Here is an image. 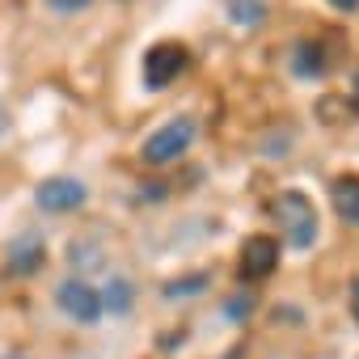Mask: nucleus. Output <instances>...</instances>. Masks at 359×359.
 <instances>
[{
    "mask_svg": "<svg viewBox=\"0 0 359 359\" xmlns=\"http://www.w3.org/2000/svg\"><path fill=\"white\" fill-rule=\"evenodd\" d=\"M39 266H43V241L39 237H26V241L9 245V271L13 275H34Z\"/></svg>",
    "mask_w": 359,
    "mask_h": 359,
    "instance_id": "nucleus-9",
    "label": "nucleus"
},
{
    "mask_svg": "<svg viewBox=\"0 0 359 359\" xmlns=\"http://www.w3.org/2000/svg\"><path fill=\"white\" fill-rule=\"evenodd\" d=\"M93 0H47V9L51 13H81V9H89Z\"/></svg>",
    "mask_w": 359,
    "mask_h": 359,
    "instance_id": "nucleus-13",
    "label": "nucleus"
},
{
    "mask_svg": "<svg viewBox=\"0 0 359 359\" xmlns=\"http://www.w3.org/2000/svg\"><path fill=\"white\" fill-rule=\"evenodd\" d=\"M355 102H359V72H355Z\"/></svg>",
    "mask_w": 359,
    "mask_h": 359,
    "instance_id": "nucleus-17",
    "label": "nucleus"
},
{
    "mask_svg": "<svg viewBox=\"0 0 359 359\" xmlns=\"http://www.w3.org/2000/svg\"><path fill=\"white\" fill-rule=\"evenodd\" d=\"M224 13L237 22V26H258V22H266V5L262 0H224Z\"/></svg>",
    "mask_w": 359,
    "mask_h": 359,
    "instance_id": "nucleus-10",
    "label": "nucleus"
},
{
    "mask_svg": "<svg viewBox=\"0 0 359 359\" xmlns=\"http://www.w3.org/2000/svg\"><path fill=\"white\" fill-rule=\"evenodd\" d=\"M271 216L283 224V233H287V241H292L296 250H309V245L317 241V212H313V203H309L304 191H283V195H275V199H271Z\"/></svg>",
    "mask_w": 359,
    "mask_h": 359,
    "instance_id": "nucleus-1",
    "label": "nucleus"
},
{
    "mask_svg": "<svg viewBox=\"0 0 359 359\" xmlns=\"http://www.w3.org/2000/svg\"><path fill=\"white\" fill-rule=\"evenodd\" d=\"M330 68V55L321 51V43H296L292 47V72L296 76H321Z\"/></svg>",
    "mask_w": 359,
    "mask_h": 359,
    "instance_id": "nucleus-8",
    "label": "nucleus"
},
{
    "mask_svg": "<svg viewBox=\"0 0 359 359\" xmlns=\"http://www.w3.org/2000/svg\"><path fill=\"white\" fill-rule=\"evenodd\" d=\"M131 300H135V292H131V283H127V279H114V283H106V287H102V309H110V313H127V309H131Z\"/></svg>",
    "mask_w": 359,
    "mask_h": 359,
    "instance_id": "nucleus-11",
    "label": "nucleus"
},
{
    "mask_svg": "<svg viewBox=\"0 0 359 359\" xmlns=\"http://www.w3.org/2000/svg\"><path fill=\"white\" fill-rule=\"evenodd\" d=\"M203 287H208V275L199 271V275H182V279L165 283V296H169V300H182V296H199Z\"/></svg>",
    "mask_w": 359,
    "mask_h": 359,
    "instance_id": "nucleus-12",
    "label": "nucleus"
},
{
    "mask_svg": "<svg viewBox=\"0 0 359 359\" xmlns=\"http://www.w3.org/2000/svg\"><path fill=\"white\" fill-rule=\"evenodd\" d=\"M195 118H187V114H177V118H169L165 127H156L148 140H144V148H140V156H144V165H173L182 152H191V144H195Z\"/></svg>",
    "mask_w": 359,
    "mask_h": 359,
    "instance_id": "nucleus-2",
    "label": "nucleus"
},
{
    "mask_svg": "<svg viewBox=\"0 0 359 359\" xmlns=\"http://www.w3.org/2000/svg\"><path fill=\"white\" fill-rule=\"evenodd\" d=\"M55 304L72 317V321H81V325H93L106 309H102V292L97 287H89L85 279H68V283H60L55 287Z\"/></svg>",
    "mask_w": 359,
    "mask_h": 359,
    "instance_id": "nucleus-5",
    "label": "nucleus"
},
{
    "mask_svg": "<svg viewBox=\"0 0 359 359\" xmlns=\"http://www.w3.org/2000/svg\"><path fill=\"white\" fill-rule=\"evenodd\" d=\"M325 5H334L338 13H355V9H359V0H325Z\"/></svg>",
    "mask_w": 359,
    "mask_h": 359,
    "instance_id": "nucleus-15",
    "label": "nucleus"
},
{
    "mask_svg": "<svg viewBox=\"0 0 359 359\" xmlns=\"http://www.w3.org/2000/svg\"><path fill=\"white\" fill-rule=\"evenodd\" d=\"M275 266H279V241L271 233H254L241 241V254H237L241 283H262L266 275H275Z\"/></svg>",
    "mask_w": 359,
    "mask_h": 359,
    "instance_id": "nucleus-4",
    "label": "nucleus"
},
{
    "mask_svg": "<svg viewBox=\"0 0 359 359\" xmlns=\"http://www.w3.org/2000/svg\"><path fill=\"white\" fill-rule=\"evenodd\" d=\"M351 313H355V321H359V279L351 283Z\"/></svg>",
    "mask_w": 359,
    "mask_h": 359,
    "instance_id": "nucleus-16",
    "label": "nucleus"
},
{
    "mask_svg": "<svg viewBox=\"0 0 359 359\" xmlns=\"http://www.w3.org/2000/svg\"><path fill=\"white\" fill-rule=\"evenodd\" d=\"M5 359H26V355H5Z\"/></svg>",
    "mask_w": 359,
    "mask_h": 359,
    "instance_id": "nucleus-18",
    "label": "nucleus"
},
{
    "mask_svg": "<svg viewBox=\"0 0 359 359\" xmlns=\"http://www.w3.org/2000/svg\"><path fill=\"white\" fill-rule=\"evenodd\" d=\"M330 203L342 224L359 229V173H338L330 182Z\"/></svg>",
    "mask_w": 359,
    "mask_h": 359,
    "instance_id": "nucleus-7",
    "label": "nucleus"
},
{
    "mask_svg": "<svg viewBox=\"0 0 359 359\" xmlns=\"http://www.w3.org/2000/svg\"><path fill=\"white\" fill-rule=\"evenodd\" d=\"M245 309H250V300H245V296H237V300H229V304H224V317H229V321H241V317H245Z\"/></svg>",
    "mask_w": 359,
    "mask_h": 359,
    "instance_id": "nucleus-14",
    "label": "nucleus"
},
{
    "mask_svg": "<svg viewBox=\"0 0 359 359\" xmlns=\"http://www.w3.org/2000/svg\"><path fill=\"white\" fill-rule=\"evenodd\" d=\"M89 199V191L76 182V177H47V182L34 191V203L43 212H76Z\"/></svg>",
    "mask_w": 359,
    "mask_h": 359,
    "instance_id": "nucleus-6",
    "label": "nucleus"
},
{
    "mask_svg": "<svg viewBox=\"0 0 359 359\" xmlns=\"http://www.w3.org/2000/svg\"><path fill=\"white\" fill-rule=\"evenodd\" d=\"M187 64H191V55H187V47L182 43H152L148 51H144V64H140V72H144V89H165V85H173L177 76L187 72Z\"/></svg>",
    "mask_w": 359,
    "mask_h": 359,
    "instance_id": "nucleus-3",
    "label": "nucleus"
}]
</instances>
